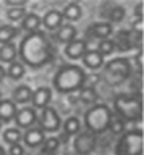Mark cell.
I'll return each instance as SVG.
<instances>
[{"mask_svg": "<svg viewBox=\"0 0 144 155\" xmlns=\"http://www.w3.org/2000/svg\"><path fill=\"white\" fill-rule=\"evenodd\" d=\"M59 147V139L58 137H48V139L43 141V153H55Z\"/></svg>", "mask_w": 144, "mask_h": 155, "instance_id": "27", "label": "cell"}, {"mask_svg": "<svg viewBox=\"0 0 144 155\" xmlns=\"http://www.w3.org/2000/svg\"><path fill=\"white\" fill-rule=\"evenodd\" d=\"M144 152V136L141 130H131L125 133L117 142V155H142Z\"/></svg>", "mask_w": 144, "mask_h": 155, "instance_id": "6", "label": "cell"}, {"mask_svg": "<svg viewBox=\"0 0 144 155\" xmlns=\"http://www.w3.org/2000/svg\"><path fill=\"white\" fill-rule=\"evenodd\" d=\"M42 22H43V26L47 27V29H50V31L59 29V27L62 26V15H61V11L51 10V11H48V13H45Z\"/></svg>", "mask_w": 144, "mask_h": 155, "instance_id": "12", "label": "cell"}, {"mask_svg": "<svg viewBox=\"0 0 144 155\" xmlns=\"http://www.w3.org/2000/svg\"><path fill=\"white\" fill-rule=\"evenodd\" d=\"M26 16V10L24 8H10L7 11V18L11 21H21Z\"/></svg>", "mask_w": 144, "mask_h": 155, "instance_id": "30", "label": "cell"}, {"mask_svg": "<svg viewBox=\"0 0 144 155\" xmlns=\"http://www.w3.org/2000/svg\"><path fill=\"white\" fill-rule=\"evenodd\" d=\"M21 137H22V134L18 128H8V130H5V133H3V141L10 146L19 144Z\"/></svg>", "mask_w": 144, "mask_h": 155, "instance_id": "23", "label": "cell"}, {"mask_svg": "<svg viewBox=\"0 0 144 155\" xmlns=\"http://www.w3.org/2000/svg\"><path fill=\"white\" fill-rule=\"evenodd\" d=\"M13 99L18 104H26L27 101L32 99V90L27 87V85H21L13 91Z\"/></svg>", "mask_w": 144, "mask_h": 155, "instance_id": "19", "label": "cell"}, {"mask_svg": "<svg viewBox=\"0 0 144 155\" xmlns=\"http://www.w3.org/2000/svg\"><path fill=\"white\" fill-rule=\"evenodd\" d=\"M0 155H8L7 152H5V149H3V147H0Z\"/></svg>", "mask_w": 144, "mask_h": 155, "instance_id": "37", "label": "cell"}, {"mask_svg": "<svg viewBox=\"0 0 144 155\" xmlns=\"http://www.w3.org/2000/svg\"><path fill=\"white\" fill-rule=\"evenodd\" d=\"M5 75H7V71H5V69L0 66V82H2V80L5 78Z\"/></svg>", "mask_w": 144, "mask_h": 155, "instance_id": "36", "label": "cell"}, {"mask_svg": "<svg viewBox=\"0 0 144 155\" xmlns=\"http://www.w3.org/2000/svg\"><path fill=\"white\" fill-rule=\"evenodd\" d=\"M16 35H18V29L15 26H0V43H11Z\"/></svg>", "mask_w": 144, "mask_h": 155, "instance_id": "22", "label": "cell"}, {"mask_svg": "<svg viewBox=\"0 0 144 155\" xmlns=\"http://www.w3.org/2000/svg\"><path fill=\"white\" fill-rule=\"evenodd\" d=\"M16 104L13 101L10 99H2L0 102V120L2 122H10V120H13L15 115H16Z\"/></svg>", "mask_w": 144, "mask_h": 155, "instance_id": "16", "label": "cell"}, {"mask_svg": "<svg viewBox=\"0 0 144 155\" xmlns=\"http://www.w3.org/2000/svg\"><path fill=\"white\" fill-rule=\"evenodd\" d=\"M10 155H24V147L21 144H13L10 147Z\"/></svg>", "mask_w": 144, "mask_h": 155, "instance_id": "33", "label": "cell"}, {"mask_svg": "<svg viewBox=\"0 0 144 155\" xmlns=\"http://www.w3.org/2000/svg\"><path fill=\"white\" fill-rule=\"evenodd\" d=\"M114 109L125 122H138L142 117V101L139 96L119 94L114 99Z\"/></svg>", "mask_w": 144, "mask_h": 155, "instance_id": "3", "label": "cell"}, {"mask_svg": "<svg viewBox=\"0 0 144 155\" xmlns=\"http://www.w3.org/2000/svg\"><path fill=\"white\" fill-rule=\"evenodd\" d=\"M86 80V74L79 66H62L56 72L53 78V85L59 93H72L80 90Z\"/></svg>", "mask_w": 144, "mask_h": 155, "instance_id": "2", "label": "cell"}, {"mask_svg": "<svg viewBox=\"0 0 144 155\" xmlns=\"http://www.w3.org/2000/svg\"><path fill=\"white\" fill-rule=\"evenodd\" d=\"M109 128H111V131L114 134H122L125 130V123H123V120H111Z\"/></svg>", "mask_w": 144, "mask_h": 155, "instance_id": "32", "label": "cell"}, {"mask_svg": "<svg viewBox=\"0 0 144 155\" xmlns=\"http://www.w3.org/2000/svg\"><path fill=\"white\" fill-rule=\"evenodd\" d=\"M64 53L71 59H80L86 53V42H83V40H72L71 43L66 45Z\"/></svg>", "mask_w": 144, "mask_h": 155, "instance_id": "11", "label": "cell"}, {"mask_svg": "<svg viewBox=\"0 0 144 155\" xmlns=\"http://www.w3.org/2000/svg\"><path fill=\"white\" fill-rule=\"evenodd\" d=\"M91 35L99 38V40H107V37H111L112 34V26L111 22H96V24L91 26Z\"/></svg>", "mask_w": 144, "mask_h": 155, "instance_id": "17", "label": "cell"}, {"mask_svg": "<svg viewBox=\"0 0 144 155\" xmlns=\"http://www.w3.org/2000/svg\"><path fill=\"white\" fill-rule=\"evenodd\" d=\"M16 45L15 43H5L2 48H0V61L2 62H15V58H16Z\"/></svg>", "mask_w": 144, "mask_h": 155, "instance_id": "20", "label": "cell"}, {"mask_svg": "<svg viewBox=\"0 0 144 155\" xmlns=\"http://www.w3.org/2000/svg\"><path fill=\"white\" fill-rule=\"evenodd\" d=\"M130 75L131 66L126 58H114L102 69V80L109 87H117V85L123 83L125 80H128Z\"/></svg>", "mask_w": 144, "mask_h": 155, "instance_id": "5", "label": "cell"}, {"mask_svg": "<svg viewBox=\"0 0 144 155\" xmlns=\"http://www.w3.org/2000/svg\"><path fill=\"white\" fill-rule=\"evenodd\" d=\"M83 59V64L88 67V69H99L102 67V64H104V58L98 53L96 50H91V51H86V53L82 56Z\"/></svg>", "mask_w": 144, "mask_h": 155, "instance_id": "14", "label": "cell"}, {"mask_svg": "<svg viewBox=\"0 0 144 155\" xmlns=\"http://www.w3.org/2000/svg\"><path fill=\"white\" fill-rule=\"evenodd\" d=\"M50 101H51V90L47 88V87H39L32 93V102H34V106L39 107V109L48 107Z\"/></svg>", "mask_w": 144, "mask_h": 155, "instance_id": "10", "label": "cell"}, {"mask_svg": "<svg viewBox=\"0 0 144 155\" xmlns=\"http://www.w3.org/2000/svg\"><path fill=\"white\" fill-rule=\"evenodd\" d=\"M0 102H2V93H0Z\"/></svg>", "mask_w": 144, "mask_h": 155, "instance_id": "38", "label": "cell"}, {"mask_svg": "<svg viewBox=\"0 0 144 155\" xmlns=\"http://www.w3.org/2000/svg\"><path fill=\"white\" fill-rule=\"evenodd\" d=\"M61 15H62V18H66L69 21H79L80 16H82V8H80L79 3L74 2V3H69Z\"/></svg>", "mask_w": 144, "mask_h": 155, "instance_id": "21", "label": "cell"}, {"mask_svg": "<svg viewBox=\"0 0 144 155\" xmlns=\"http://www.w3.org/2000/svg\"><path fill=\"white\" fill-rule=\"evenodd\" d=\"M45 141V134L40 128H29L24 133V142L29 147H37L42 146Z\"/></svg>", "mask_w": 144, "mask_h": 155, "instance_id": "13", "label": "cell"}, {"mask_svg": "<svg viewBox=\"0 0 144 155\" xmlns=\"http://www.w3.org/2000/svg\"><path fill=\"white\" fill-rule=\"evenodd\" d=\"M40 24H42V19H40L35 13H29V15H26L24 18H22L21 27L24 31H27L29 34H32V32H37L39 31Z\"/></svg>", "mask_w": 144, "mask_h": 155, "instance_id": "18", "label": "cell"}, {"mask_svg": "<svg viewBox=\"0 0 144 155\" xmlns=\"http://www.w3.org/2000/svg\"><path fill=\"white\" fill-rule=\"evenodd\" d=\"M136 61H138V69H139V72L142 71V50L138 53V58H136Z\"/></svg>", "mask_w": 144, "mask_h": 155, "instance_id": "35", "label": "cell"}, {"mask_svg": "<svg viewBox=\"0 0 144 155\" xmlns=\"http://www.w3.org/2000/svg\"><path fill=\"white\" fill-rule=\"evenodd\" d=\"M120 43V50H128L131 45V40H130V34L125 32V31H120V34L117 35V42H114V45Z\"/></svg>", "mask_w": 144, "mask_h": 155, "instance_id": "29", "label": "cell"}, {"mask_svg": "<svg viewBox=\"0 0 144 155\" xmlns=\"http://www.w3.org/2000/svg\"><path fill=\"white\" fill-rule=\"evenodd\" d=\"M98 48H99V53L101 56H107V54H111L114 53V50H115V45L112 40H101L99 45H98Z\"/></svg>", "mask_w": 144, "mask_h": 155, "instance_id": "28", "label": "cell"}, {"mask_svg": "<svg viewBox=\"0 0 144 155\" xmlns=\"http://www.w3.org/2000/svg\"><path fill=\"white\" fill-rule=\"evenodd\" d=\"M125 18V10L122 7H114L111 8V11H109V19L114 21V22H119L122 21Z\"/></svg>", "mask_w": 144, "mask_h": 155, "instance_id": "31", "label": "cell"}, {"mask_svg": "<svg viewBox=\"0 0 144 155\" xmlns=\"http://www.w3.org/2000/svg\"><path fill=\"white\" fill-rule=\"evenodd\" d=\"M96 99H98V93H96L95 88L85 87L82 91H80V101L85 102V104H93Z\"/></svg>", "mask_w": 144, "mask_h": 155, "instance_id": "25", "label": "cell"}, {"mask_svg": "<svg viewBox=\"0 0 144 155\" xmlns=\"http://www.w3.org/2000/svg\"><path fill=\"white\" fill-rule=\"evenodd\" d=\"M40 126H42L40 130L47 131V133H55V131L59 130L61 118L53 107H45L42 110V115H40Z\"/></svg>", "mask_w": 144, "mask_h": 155, "instance_id": "8", "label": "cell"}, {"mask_svg": "<svg viewBox=\"0 0 144 155\" xmlns=\"http://www.w3.org/2000/svg\"><path fill=\"white\" fill-rule=\"evenodd\" d=\"M96 134L90 133L88 130L82 131L75 136L74 139V150H75L79 155H88L95 150L96 147Z\"/></svg>", "mask_w": 144, "mask_h": 155, "instance_id": "7", "label": "cell"}, {"mask_svg": "<svg viewBox=\"0 0 144 155\" xmlns=\"http://www.w3.org/2000/svg\"><path fill=\"white\" fill-rule=\"evenodd\" d=\"M13 120L21 128H31L37 120V114L34 110V107H22L19 110H16V115Z\"/></svg>", "mask_w": 144, "mask_h": 155, "instance_id": "9", "label": "cell"}, {"mask_svg": "<svg viewBox=\"0 0 144 155\" xmlns=\"http://www.w3.org/2000/svg\"><path fill=\"white\" fill-rule=\"evenodd\" d=\"M75 35H77V29L72 24H62L56 31V38L61 43H71L72 40H75Z\"/></svg>", "mask_w": 144, "mask_h": 155, "instance_id": "15", "label": "cell"}, {"mask_svg": "<svg viewBox=\"0 0 144 155\" xmlns=\"http://www.w3.org/2000/svg\"><path fill=\"white\" fill-rule=\"evenodd\" d=\"M7 5H15L13 8H24V0H7Z\"/></svg>", "mask_w": 144, "mask_h": 155, "instance_id": "34", "label": "cell"}, {"mask_svg": "<svg viewBox=\"0 0 144 155\" xmlns=\"http://www.w3.org/2000/svg\"><path fill=\"white\" fill-rule=\"evenodd\" d=\"M111 120H112V114H111V109L106 104H96L85 112L86 130L93 134H101L106 130H109Z\"/></svg>", "mask_w": 144, "mask_h": 155, "instance_id": "4", "label": "cell"}, {"mask_svg": "<svg viewBox=\"0 0 144 155\" xmlns=\"http://www.w3.org/2000/svg\"><path fill=\"white\" fill-rule=\"evenodd\" d=\"M64 131H66V134H77L79 131H80V122H79V118L69 117L66 122H64Z\"/></svg>", "mask_w": 144, "mask_h": 155, "instance_id": "26", "label": "cell"}, {"mask_svg": "<svg viewBox=\"0 0 144 155\" xmlns=\"http://www.w3.org/2000/svg\"><path fill=\"white\" fill-rule=\"evenodd\" d=\"M24 64H21V62H11L8 66V77L13 78V80H19L22 75H24Z\"/></svg>", "mask_w": 144, "mask_h": 155, "instance_id": "24", "label": "cell"}, {"mask_svg": "<svg viewBox=\"0 0 144 155\" xmlns=\"http://www.w3.org/2000/svg\"><path fill=\"white\" fill-rule=\"evenodd\" d=\"M19 54L22 61H24V64L34 69H39L53 58V48H51L48 37L43 32L37 31L22 38L19 47Z\"/></svg>", "mask_w": 144, "mask_h": 155, "instance_id": "1", "label": "cell"}]
</instances>
